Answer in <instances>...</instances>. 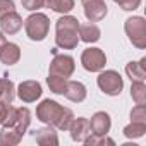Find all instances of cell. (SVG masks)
<instances>
[{
    "label": "cell",
    "mask_w": 146,
    "mask_h": 146,
    "mask_svg": "<svg viewBox=\"0 0 146 146\" xmlns=\"http://www.w3.org/2000/svg\"><path fill=\"white\" fill-rule=\"evenodd\" d=\"M124 136L127 139H137V137H143L144 132H146V124L144 122H131L124 127Z\"/></svg>",
    "instance_id": "22"
},
{
    "label": "cell",
    "mask_w": 146,
    "mask_h": 146,
    "mask_svg": "<svg viewBox=\"0 0 146 146\" xmlns=\"http://www.w3.org/2000/svg\"><path fill=\"white\" fill-rule=\"evenodd\" d=\"M35 139L40 146H57L58 144V136L55 132V127H52V125L36 129L35 131Z\"/></svg>",
    "instance_id": "16"
},
{
    "label": "cell",
    "mask_w": 146,
    "mask_h": 146,
    "mask_svg": "<svg viewBox=\"0 0 146 146\" xmlns=\"http://www.w3.org/2000/svg\"><path fill=\"white\" fill-rule=\"evenodd\" d=\"M90 120V129H91V134H98V136H103V134H108L110 132V127H112V119L107 112H95L91 115Z\"/></svg>",
    "instance_id": "11"
},
{
    "label": "cell",
    "mask_w": 146,
    "mask_h": 146,
    "mask_svg": "<svg viewBox=\"0 0 146 146\" xmlns=\"http://www.w3.org/2000/svg\"><path fill=\"white\" fill-rule=\"evenodd\" d=\"M29 124H31V112L26 107H12V105H9L5 119L2 122V127H12V129H16L17 132H21L24 136Z\"/></svg>",
    "instance_id": "4"
},
{
    "label": "cell",
    "mask_w": 146,
    "mask_h": 146,
    "mask_svg": "<svg viewBox=\"0 0 146 146\" xmlns=\"http://www.w3.org/2000/svg\"><path fill=\"white\" fill-rule=\"evenodd\" d=\"M23 139V134L12 127H2L0 131V146H16Z\"/></svg>",
    "instance_id": "20"
},
{
    "label": "cell",
    "mask_w": 146,
    "mask_h": 146,
    "mask_svg": "<svg viewBox=\"0 0 146 146\" xmlns=\"http://www.w3.org/2000/svg\"><path fill=\"white\" fill-rule=\"evenodd\" d=\"M19 58H21V48L17 43L7 41L0 50V62L5 65H14L19 62Z\"/></svg>",
    "instance_id": "15"
},
{
    "label": "cell",
    "mask_w": 146,
    "mask_h": 146,
    "mask_svg": "<svg viewBox=\"0 0 146 146\" xmlns=\"http://www.w3.org/2000/svg\"><path fill=\"white\" fill-rule=\"evenodd\" d=\"M57 2L58 0H43V7H46V9H55V5H57Z\"/></svg>",
    "instance_id": "30"
},
{
    "label": "cell",
    "mask_w": 146,
    "mask_h": 146,
    "mask_svg": "<svg viewBox=\"0 0 146 146\" xmlns=\"http://www.w3.org/2000/svg\"><path fill=\"white\" fill-rule=\"evenodd\" d=\"M86 95H88V90L81 81H69L67 79V84L64 90V96L67 100H70L72 103H81L86 100Z\"/></svg>",
    "instance_id": "13"
},
{
    "label": "cell",
    "mask_w": 146,
    "mask_h": 146,
    "mask_svg": "<svg viewBox=\"0 0 146 146\" xmlns=\"http://www.w3.org/2000/svg\"><path fill=\"white\" fill-rule=\"evenodd\" d=\"M74 70H76V60L72 58L70 55L55 53L52 62H50V67H48V74L69 79L72 74H74Z\"/></svg>",
    "instance_id": "7"
},
{
    "label": "cell",
    "mask_w": 146,
    "mask_h": 146,
    "mask_svg": "<svg viewBox=\"0 0 146 146\" xmlns=\"http://www.w3.org/2000/svg\"><path fill=\"white\" fill-rule=\"evenodd\" d=\"M21 4L26 11L29 12H36L38 9L43 7V0H21Z\"/></svg>",
    "instance_id": "28"
},
{
    "label": "cell",
    "mask_w": 146,
    "mask_h": 146,
    "mask_svg": "<svg viewBox=\"0 0 146 146\" xmlns=\"http://www.w3.org/2000/svg\"><path fill=\"white\" fill-rule=\"evenodd\" d=\"M16 11V4L14 0H0V17H4L9 12Z\"/></svg>",
    "instance_id": "29"
},
{
    "label": "cell",
    "mask_w": 146,
    "mask_h": 146,
    "mask_svg": "<svg viewBox=\"0 0 146 146\" xmlns=\"http://www.w3.org/2000/svg\"><path fill=\"white\" fill-rule=\"evenodd\" d=\"M107 14H108V7L105 0H93V2L84 4V16L90 23H98L105 19Z\"/></svg>",
    "instance_id": "12"
},
{
    "label": "cell",
    "mask_w": 146,
    "mask_h": 146,
    "mask_svg": "<svg viewBox=\"0 0 146 146\" xmlns=\"http://www.w3.org/2000/svg\"><path fill=\"white\" fill-rule=\"evenodd\" d=\"M81 64L88 72H100L105 69L107 64V55L102 48L90 46L81 53Z\"/></svg>",
    "instance_id": "8"
},
{
    "label": "cell",
    "mask_w": 146,
    "mask_h": 146,
    "mask_svg": "<svg viewBox=\"0 0 146 146\" xmlns=\"http://www.w3.org/2000/svg\"><path fill=\"white\" fill-rule=\"evenodd\" d=\"M86 146H113L115 141L112 137H108V134H103V136H98V134H90L84 141H83Z\"/></svg>",
    "instance_id": "24"
},
{
    "label": "cell",
    "mask_w": 146,
    "mask_h": 146,
    "mask_svg": "<svg viewBox=\"0 0 146 146\" xmlns=\"http://www.w3.org/2000/svg\"><path fill=\"white\" fill-rule=\"evenodd\" d=\"M24 31L31 41H43L50 31V19L43 12H33L24 19Z\"/></svg>",
    "instance_id": "3"
},
{
    "label": "cell",
    "mask_w": 146,
    "mask_h": 146,
    "mask_svg": "<svg viewBox=\"0 0 146 146\" xmlns=\"http://www.w3.org/2000/svg\"><path fill=\"white\" fill-rule=\"evenodd\" d=\"M46 84H48V88H50L52 93H55V95H64V90H65L67 79H65V78H60V76L48 74V78H46Z\"/></svg>",
    "instance_id": "23"
},
{
    "label": "cell",
    "mask_w": 146,
    "mask_h": 146,
    "mask_svg": "<svg viewBox=\"0 0 146 146\" xmlns=\"http://www.w3.org/2000/svg\"><path fill=\"white\" fill-rule=\"evenodd\" d=\"M124 31H125L129 41L136 48H139V50L146 48V21H144V17L132 16V17L125 19Z\"/></svg>",
    "instance_id": "5"
},
{
    "label": "cell",
    "mask_w": 146,
    "mask_h": 146,
    "mask_svg": "<svg viewBox=\"0 0 146 146\" xmlns=\"http://www.w3.org/2000/svg\"><path fill=\"white\" fill-rule=\"evenodd\" d=\"M36 119L46 125L55 127L57 131H67L74 119V112L67 107H62L58 102L48 98L36 107Z\"/></svg>",
    "instance_id": "1"
},
{
    "label": "cell",
    "mask_w": 146,
    "mask_h": 146,
    "mask_svg": "<svg viewBox=\"0 0 146 146\" xmlns=\"http://www.w3.org/2000/svg\"><path fill=\"white\" fill-rule=\"evenodd\" d=\"M16 96L14 83L9 78H0V105H12Z\"/></svg>",
    "instance_id": "19"
},
{
    "label": "cell",
    "mask_w": 146,
    "mask_h": 146,
    "mask_svg": "<svg viewBox=\"0 0 146 146\" xmlns=\"http://www.w3.org/2000/svg\"><path fill=\"white\" fill-rule=\"evenodd\" d=\"M102 36L100 28L95 23H88V24H79V41L84 43H96Z\"/></svg>",
    "instance_id": "18"
},
{
    "label": "cell",
    "mask_w": 146,
    "mask_h": 146,
    "mask_svg": "<svg viewBox=\"0 0 146 146\" xmlns=\"http://www.w3.org/2000/svg\"><path fill=\"white\" fill-rule=\"evenodd\" d=\"M70 132V137L72 141H76V143H83L90 134H91V129H90V120L86 117H74L67 129Z\"/></svg>",
    "instance_id": "10"
},
{
    "label": "cell",
    "mask_w": 146,
    "mask_h": 146,
    "mask_svg": "<svg viewBox=\"0 0 146 146\" xmlns=\"http://www.w3.org/2000/svg\"><path fill=\"white\" fill-rule=\"evenodd\" d=\"M23 17L14 11V12H9L5 14L4 17H0V28L5 35H16L21 28H23Z\"/></svg>",
    "instance_id": "14"
},
{
    "label": "cell",
    "mask_w": 146,
    "mask_h": 146,
    "mask_svg": "<svg viewBox=\"0 0 146 146\" xmlns=\"http://www.w3.org/2000/svg\"><path fill=\"white\" fill-rule=\"evenodd\" d=\"M81 2H83V5H84V4H88V2H93V0H81Z\"/></svg>",
    "instance_id": "33"
},
{
    "label": "cell",
    "mask_w": 146,
    "mask_h": 146,
    "mask_svg": "<svg viewBox=\"0 0 146 146\" xmlns=\"http://www.w3.org/2000/svg\"><path fill=\"white\" fill-rule=\"evenodd\" d=\"M7 108H9V105H0V125H2V122H4V119H5Z\"/></svg>",
    "instance_id": "31"
},
{
    "label": "cell",
    "mask_w": 146,
    "mask_h": 146,
    "mask_svg": "<svg viewBox=\"0 0 146 146\" xmlns=\"http://www.w3.org/2000/svg\"><path fill=\"white\" fill-rule=\"evenodd\" d=\"M131 98L136 102V105H146V84H144V81H132Z\"/></svg>",
    "instance_id": "21"
},
{
    "label": "cell",
    "mask_w": 146,
    "mask_h": 146,
    "mask_svg": "<svg viewBox=\"0 0 146 146\" xmlns=\"http://www.w3.org/2000/svg\"><path fill=\"white\" fill-rule=\"evenodd\" d=\"M146 58L143 57L141 60H131L125 64V74L131 81H144L146 79Z\"/></svg>",
    "instance_id": "17"
},
{
    "label": "cell",
    "mask_w": 146,
    "mask_h": 146,
    "mask_svg": "<svg viewBox=\"0 0 146 146\" xmlns=\"http://www.w3.org/2000/svg\"><path fill=\"white\" fill-rule=\"evenodd\" d=\"M72 9H74V0H58L53 11L58 14H69Z\"/></svg>",
    "instance_id": "27"
},
{
    "label": "cell",
    "mask_w": 146,
    "mask_h": 146,
    "mask_svg": "<svg viewBox=\"0 0 146 146\" xmlns=\"http://www.w3.org/2000/svg\"><path fill=\"white\" fill-rule=\"evenodd\" d=\"M55 43L62 50H74L79 43V21L74 16L64 14L55 23Z\"/></svg>",
    "instance_id": "2"
},
{
    "label": "cell",
    "mask_w": 146,
    "mask_h": 146,
    "mask_svg": "<svg viewBox=\"0 0 146 146\" xmlns=\"http://www.w3.org/2000/svg\"><path fill=\"white\" fill-rule=\"evenodd\" d=\"M131 122H144L146 124V107L144 105H136L131 110Z\"/></svg>",
    "instance_id": "25"
},
{
    "label": "cell",
    "mask_w": 146,
    "mask_h": 146,
    "mask_svg": "<svg viewBox=\"0 0 146 146\" xmlns=\"http://www.w3.org/2000/svg\"><path fill=\"white\" fill-rule=\"evenodd\" d=\"M41 93H43L41 84H40L38 81H33V79L23 81V83L17 86V90H16V95H17L19 100L24 102V103H33V102H36V100L41 96Z\"/></svg>",
    "instance_id": "9"
},
{
    "label": "cell",
    "mask_w": 146,
    "mask_h": 146,
    "mask_svg": "<svg viewBox=\"0 0 146 146\" xmlns=\"http://www.w3.org/2000/svg\"><path fill=\"white\" fill-rule=\"evenodd\" d=\"M113 2L125 12H132L141 5V0H113Z\"/></svg>",
    "instance_id": "26"
},
{
    "label": "cell",
    "mask_w": 146,
    "mask_h": 146,
    "mask_svg": "<svg viewBox=\"0 0 146 146\" xmlns=\"http://www.w3.org/2000/svg\"><path fill=\"white\" fill-rule=\"evenodd\" d=\"M7 43V38H5V33L4 31H0V50H2V46Z\"/></svg>",
    "instance_id": "32"
},
{
    "label": "cell",
    "mask_w": 146,
    "mask_h": 146,
    "mask_svg": "<svg viewBox=\"0 0 146 146\" xmlns=\"http://www.w3.org/2000/svg\"><path fill=\"white\" fill-rule=\"evenodd\" d=\"M98 88L108 95V96H119L124 90V79L117 70L108 69V70H100V76L96 79Z\"/></svg>",
    "instance_id": "6"
}]
</instances>
